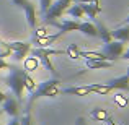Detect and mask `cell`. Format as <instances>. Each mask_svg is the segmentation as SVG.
Returning a JSON list of instances; mask_svg holds the SVG:
<instances>
[{
	"label": "cell",
	"instance_id": "cell-8",
	"mask_svg": "<svg viewBox=\"0 0 129 125\" xmlns=\"http://www.w3.org/2000/svg\"><path fill=\"white\" fill-rule=\"evenodd\" d=\"M62 34V31H57L56 34H47L44 38H33V42H35V47H51L52 42H56Z\"/></svg>",
	"mask_w": 129,
	"mask_h": 125
},
{
	"label": "cell",
	"instance_id": "cell-37",
	"mask_svg": "<svg viewBox=\"0 0 129 125\" xmlns=\"http://www.w3.org/2000/svg\"><path fill=\"white\" fill-rule=\"evenodd\" d=\"M124 25H129V15H127V18L124 20Z\"/></svg>",
	"mask_w": 129,
	"mask_h": 125
},
{
	"label": "cell",
	"instance_id": "cell-5",
	"mask_svg": "<svg viewBox=\"0 0 129 125\" xmlns=\"http://www.w3.org/2000/svg\"><path fill=\"white\" fill-rule=\"evenodd\" d=\"M124 42H119V41H114V39H111L110 42H106L103 46V50L101 52L106 55V59L110 60V62H114L116 59H121V54H123L124 50Z\"/></svg>",
	"mask_w": 129,
	"mask_h": 125
},
{
	"label": "cell",
	"instance_id": "cell-21",
	"mask_svg": "<svg viewBox=\"0 0 129 125\" xmlns=\"http://www.w3.org/2000/svg\"><path fill=\"white\" fill-rule=\"evenodd\" d=\"M8 44V47L12 50H28L31 49V44L29 42H21V41H12V42H7Z\"/></svg>",
	"mask_w": 129,
	"mask_h": 125
},
{
	"label": "cell",
	"instance_id": "cell-12",
	"mask_svg": "<svg viewBox=\"0 0 129 125\" xmlns=\"http://www.w3.org/2000/svg\"><path fill=\"white\" fill-rule=\"evenodd\" d=\"M111 33V39L114 41H119V42H127L129 41V26H121V28H116L113 29Z\"/></svg>",
	"mask_w": 129,
	"mask_h": 125
},
{
	"label": "cell",
	"instance_id": "cell-29",
	"mask_svg": "<svg viewBox=\"0 0 129 125\" xmlns=\"http://www.w3.org/2000/svg\"><path fill=\"white\" fill-rule=\"evenodd\" d=\"M28 2H29V0H12V3H13V5L20 7V8H25V7L28 5Z\"/></svg>",
	"mask_w": 129,
	"mask_h": 125
},
{
	"label": "cell",
	"instance_id": "cell-19",
	"mask_svg": "<svg viewBox=\"0 0 129 125\" xmlns=\"http://www.w3.org/2000/svg\"><path fill=\"white\" fill-rule=\"evenodd\" d=\"M90 117L93 120H96V122H105L108 119V112L103 107H95V109L90 110Z\"/></svg>",
	"mask_w": 129,
	"mask_h": 125
},
{
	"label": "cell",
	"instance_id": "cell-1",
	"mask_svg": "<svg viewBox=\"0 0 129 125\" xmlns=\"http://www.w3.org/2000/svg\"><path fill=\"white\" fill-rule=\"evenodd\" d=\"M8 70H10V73L5 78V84L10 88V91H12L13 96L16 97V101L21 102L23 101V89H25V80H23L25 70L16 67V65H10Z\"/></svg>",
	"mask_w": 129,
	"mask_h": 125
},
{
	"label": "cell",
	"instance_id": "cell-40",
	"mask_svg": "<svg viewBox=\"0 0 129 125\" xmlns=\"http://www.w3.org/2000/svg\"><path fill=\"white\" fill-rule=\"evenodd\" d=\"M127 101H129V99H127Z\"/></svg>",
	"mask_w": 129,
	"mask_h": 125
},
{
	"label": "cell",
	"instance_id": "cell-18",
	"mask_svg": "<svg viewBox=\"0 0 129 125\" xmlns=\"http://www.w3.org/2000/svg\"><path fill=\"white\" fill-rule=\"evenodd\" d=\"M90 89H91V93H96L98 96H106V94H110L113 91L106 83H91Z\"/></svg>",
	"mask_w": 129,
	"mask_h": 125
},
{
	"label": "cell",
	"instance_id": "cell-6",
	"mask_svg": "<svg viewBox=\"0 0 129 125\" xmlns=\"http://www.w3.org/2000/svg\"><path fill=\"white\" fill-rule=\"evenodd\" d=\"M3 112L8 114L10 117H18V110H20V102L16 101L15 96H10L5 94V99H3Z\"/></svg>",
	"mask_w": 129,
	"mask_h": 125
},
{
	"label": "cell",
	"instance_id": "cell-38",
	"mask_svg": "<svg viewBox=\"0 0 129 125\" xmlns=\"http://www.w3.org/2000/svg\"><path fill=\"white\" fill-rule=\"evenodd\" d=\"M126 75H127V76H129V67H127V73H126Z\"/></svg>",
	"mask_w": 129,
	"mask_h": 125
},
{
	"label": "cell",
	"instance_id": "cell-30",
	"mask_svg": "<svg viewBox=\"0 0 129 125\" xmlns=\"http://www.w3.org/2000/svg\"><path fill=\"white\" fill-rule=\"evenodd\" d=\"M8 67H10V63H8V62H5V59H0V70L8 68Z\"/></svg>",
	"mask_w": 129,
	"mask_h": 125
},
{
	"label": "cell",
	"instance_id": "cell-2",
	"mask_svg": "<svg viewBox=\"0 0 129 125\" xmlns=\"http://www.w3.org/2000/svg\"><path fill=\"white\" fill-rule=\"evenodd\" d=\"M60 94L59 89V80H46V81L39 83L35 88V91H31V96H29L28 106H31L36 99L39 97H57Z\"/></svg>",
	"mask_w": 129,
	"mask_h": 125
},
{
	"label": "cell",
	"instance_id": "cell-3",
	"mask_svg": "<svg viewBox=\"0 0 129 125\" xmlns=\"http://www.w3.org/2000/svg\"><path fill=\"white\" fill-rule=\"evenodd\" d=\"M29 52H31V55L36 57V59L43 63L44 68L49 70L54 76H56V68H54V65L51 63V55L66 54V52H64V49L59 50V49H52V47H33V49H29Z\"/></svg>",
	"mask_w": 129,
	"mask_h": 125
},
{
	"label": "cell",
	"instance_id": "cell-9",
	"mask_svg": "<svg viewBox=\"0 0 129 125\" xmlns=\"http://www.w3.org/2000/svg\"><path fill=\"white\" fill-rule=\"evenodd\" d=\"M91 93L90 84H85V86H69L60 89V94H72V96H88Z\"/></svg>",
	"mask_w": 129,
	"mask_h": 125
},
{
	"label": "cell",
	"instance_id": "cell-17",
	"mask_svg": "<svg viewBox=\"0 0 129 125\" xmlns=\"http://www.w3.org/2000/svg\"><path fill=\"white\" fill-rule=\"evenodd\" d=\"M64 13H67L70 18H75V20L85 16V15H83V10H82V5H80V3H72V5H69Z\"/></svg>",
	"mask_w": 129,
	"mask_h": 125
},
{
	"label": "cell",
	"instance_id": "cell-16",
	"mask_svg": "<svg viewBox=\"0 0 129 125\" xmlns=\"http://www.w3.org/2000/svg\"><path fill=\"white\" fill-rule=\"evenodd\" d=\"M113 65V62L108 60H85V67L88 70H103V68H110Z\"/></svg>",
	"mask_w": 129,
	"mask_h": 125
},
{
	"label": "cell",
	"instance_id": "cell-24",
	"mask_svg": "<svg viewBox=\"0 0 129 125\" xmlns=\"http://www.w3.org/2000/svg\"><path fill=\"white\" fill-rule=\"evenodd\" d=\"M12 55V49L8 47V44L0 41V59H5V57Z\"/></svg>",
	"mask_w": 129,
	"mask_h": 125
},
{
	"label": "cell",
	"instance_id": "cell-13",
	"mask_svg": "<svg viewBox=\"0 0 129 125\" xmlns=\"http://www.w3.org/2000/svg\"><path fill=\"white\" fill-rule=\"evenodd\" d=\"M23 12H25V15H26V20H28L29 28L35 29L36 28V7L33 5L31 2H28V5L23 8Z\"/></svg>",
	"mask_w": 129,
	"mask_h": 125
},
{
	"label": "cell",
	"instance_id": "cell-39",
	"mask_svg": "<svg viewBox=\"0 0 129 125\" xmlns=\"http://www.w3.org/2000/svg\"><path fill=\"white\" fill-rule=\"evenodd\" d=\"M31 125H33V123H31Z\"/></svg>",
	"mask_w": 129,
	"mask_h": 125
},
{
	"label": "cell",
	"instance_id": "cell-33",
	"mask_svg": "<svg viewBox=\"0 0 129 125\" xmlns=\"http://www.w3.org/2000/svg\"><path fill=\"white\" fill-rule=\"evenodd\" d=\"M75 125H87L85 123V119H83V117H79V119H77V122H75Z\"/></svg>",
	"mask_w": 129,
	"mask_h": 125
},
{
	"label": "cell",
	"instance_id": "cell-11",
	"mask_svg": "<svg viewBox=\"0 0 129 125\" xmlns=\"http://www.w3.org/2000/svg\"><path fill=\"white\" fill-rule=\"evenodd\" d=\"M106 84L111 89H126V91H129V76L127 75L118 76V78H113V80H110V81H106Z\"/></svg>",
	"mask_w": 129,
	"mask_h": 125
},
{
	"label": "cell",
	"instance_id": "cell-32",
	"mask_svg": "<svg viewBox=\"0 0 129 125\" xmlns=\"http://www.w3.org/2000/svg\"><path fill=\"white\" fill-rule=\"evenodd\" d=\"M121 59L129 60V49H127V50H123V54H121Z\"/></svg>",
	"mask_w": 129,
	"mask_h": 125
},
{
	"label": "cell",
	"instance_id": "cell-20",
	"mask_svg": "<svg viewBox=\"0 0 129 125\" xmlns=\"http://www.w3.org/2000/svg\"><path fill=\"white\" fill-rule=\"evenodd\" d=\"M64 52H66L72 60L80 59V49H79V46H77V44H69V46L64 49Z\"/></svg>",
	"mask_w": 129,
	"mask_h": 125
},
{
	"label": "cell",
	"instance_id": "cell-15",
	"mask_svg": "<svg viewBox=\"0 0 129 125\" xmlns=\"http://www.w3.org/2000/svg\"><path fill=\"white\" fill-rule=\"evenodd\" d=\"M77 31H80L85 36H90V38H96V26H95L93 23H90V21L79 23V29H77Z\"/></svg>",
	"mask_w": 129,
	"mask_h": 125
},
{
	"label": "cell",
	"instance_id": "cell-28",
	"mask_svg": "<svg viewBox=\"0 0 129 125\" xmlns=\"http://www.w3.org/2000/svg\"><path fill=\"white\" fill-rule=\"evenodd\" d=\"M51 3H52V0H39V5H41V13H43V15L46 13V10L51 7Z\"/></svg>",
	"mask_w": 129,
	"mask_h": 125
},
{
	"label": "cell",
	"instance_id": "cell-34",
	"mask_svg": "<svg viewBox=\"0 0 129 125\" xmlns=\"http://www.w3.org/2000/svg\"><path fill=\"white\" fill-rule=\"evenodd\" d=\"M90 0H72V3H87Z\"/></svg>",
	"mask_w": 129,
	"mask_h": 125
},
{
	"label": "cell",
	"instance_id": "cell-10",
	"mask_svg": "<svg viewBox=\"0 0 129 125\" xmlns=\"http://www.w3.org/2000/svg\"><path fill=\"white\" fill-rule=\"evenodd\" d=\"M52 26H57L59 31H62L64 34L69 31H77L79 29V21L77 20H64L62 23H57V21H51Z\"/></svg>",
	"mask_w": 129,
	"mask_h": 125
},
{
	"label": "cell",
	"instance_id": "cell-22",
	"mask_svg": "<svg viewBox=\"0 0 129 125\" xmlns=\"http://www.w3.org/2000/svg\"><path fill=\"white\" fill-rule=\"evenodd\" d=\"M38 65H39V60L31 55V57H28V59L25 60V68L23 70H26V72H35V70L38 68Z\"/></svg>",
	"mask_w": 129,
	"mask_h": 125
},
{
	"label": "cell",
	"instance_id": "cell-25",
	"mask_svg": "<svg viewBox=\"0 0 129 125\" xmlns=\"http://www.w3.org/2000/svg\"><path fill=\"white\" fill-rule=\"evenodd\" d=\"M127 102H129V101H127L126 96H123V94H119V93L114 94V104H116L118 107H121V109H123V107L127 106Z\"/></svg>",
	"mask_w": 129,
	"mask_h": 125
},
{
	"label": "cell",
	"instance_id": "cell-36",
	"mask_svg": "<svg viewBox=\"0 0 129 125\" xmlns=\"http://www.w3.org/2000/svg\"><path fill=\"white\" fill-rule=\"evenodd\" d=\"M3 99H5V93H2V91H0V104L3 102Z\"/></svg>",
	"mask_w": 129,
	"mask_h": 125
},
{
	"label": "cell",
	"instance_id": "cell-4",
	"mask_svg": "<svg viewBox=\"0 0 129 125\" xmlns=\"http://www.w3.org/2000/svg\"><path fill=\"white\" fill-rule=\"evenodd\" d=\"M72 5V0H56V2L51 3V7L46 10V13L43 15L44 21L51 23V21H56L57 18L64 15V12L67 10V7Z\"/></svg>",
	"mask_w": 129,
	"mask_h": 125
},
{
	"label": "cell",
	"instance_id": "cell-7",
	"mask_svg": "<svg viewBox=\"0 0 129 125\" xmlns=\"http://www.w3.org/2000/svg\"><path fill=\"white\" fill-rule=\"evenodd\" d=\"M83 10V15H87L90 20H96V16L101 13V5H100V0H90L87 3H80Z\"/></svg>",
	"mask_w": 129,
	"mask_h": 125
},
{
	"label": "cell",
	"instance_id": "cell-31",
	"mask_svg": "<svg viewBox=\"0 0 129 125\" xmlns=\"http://www.w3.org/2000/svg\"><path fill=\"white\" fill-rule=\"evenodd\" d=\"M8 125H20V119L18 117H12V120L8 122Z\"/></svg>",
	"mask_w": 129,
	"mask_h": 125
},
{
	"label": "cell",
	"instance_id": "cell-23",
	"mask_svg": "<svg viewBox=\"0 0 129 125\" xmlns=\"http://www.w3.org/2000/svg\"><path fill=\"white\" fill-rule=\"evenodd\" d=\"M23 80H25V88L31 93V91H35V88H36V83H35V80L29 76V73L25 70V76H23Z\"/></svg>",
	"mask_w": 129,
	"mask_h": 125
},
{
	"label": "cell",
	"instance_id": "cell-14",
	"mask_svg": "<svg viewBox=\"0 0 129 125\" xmlns=\"http://www.w3.org/2000/svg\"><path fill=\"white\" fill-rule=\"evenodd\" d=\"M95 21H96V20H95ZM95 26H96V38H100L103 44L110 42L111 41V33L106 29V26H105L101 21H96V23H95Z\"/></svg>",
	"mask_w": 129,
	"mask_h": 125
},
{
	"label": "cell",
	"instance_id": "cell-26",
	"mask_svg": "<svg viewBox=\"0 0 129 125\" xmlns=\"http://www.w3.org/2000/svg\"><path fill=\"white\" fill-rule=\"evenodd\" d=\"M28 54V50H12V57L15 60H23Z\"/></svg>",
	"mask_w": 129,
	"mask_h": 125
},
{
	"label": "cell",
	"instance_id": "cell-27",
	"mask_svg": "<svg viewBox=\"0 0 129 125\" xmlns=\"http://www.w3.org/2000/svg\"><path fill=\"white\" fill-rule=\"evenodd\" d=\"M33 31H35V33H33V38H44V36L49 34V31H47L46 28H38V29L35 28Z\"/></svg>",
	"mask_w": 129,
	"mask_h": 125
},
{
	"label": "cell",
	"instance_id": "cell-35",
	"mask_svg": "<svg viewBox=\"0 0 129 125\" xmlns=\"http://www.w3.org/2000/svg\"><path fill=\"white\" fill-rule=\"evenodd\" d=\"M105 122H108V125H116V122H114V120H111V119H106Z\"/></svg>",
	"mask_w": 129,
	"mask_h": 125
}]
</instances>
